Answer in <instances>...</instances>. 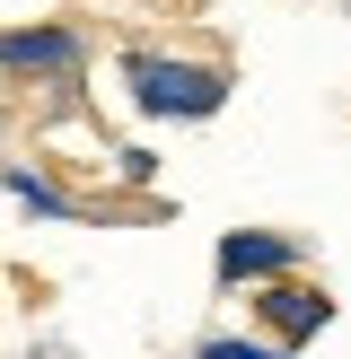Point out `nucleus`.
<instances>
[{
  "instance_id": "nucleus-3",
  "label": "nucleus",
  "mask_w": 351,
  "mask_h": 359,
  "mask_svg": "<svg viewBox=\"0 0 351 359\" xmlns=\"http://www.w3.org/2000/svg\"><path fill=\"white\" fill-rule=\"evenodd\" d=\"M298 255H307V245L281 237V228H228L211 263H220L228 290H246V280H281V272H298Z\"/></svg>"
},
{
  "instance_id": "nucleus-1",
  "label": "nucleus",
  "mask_w": 351,
  "mask_h": 359,
  "mask_svg": "<svg viewBox=\"0 0 351 359\" xmlns=\"http://www.w3.org/2000/svg\"><path fill=\"white\" fill-rule=\"evenodd\" d=\"M123 88L158 123H211L228 105V62H185V53H123Z\"/></svg>"
},
{
  "instance_id": "nucleus-2",
  "label": "nucleus",
  "mask_w": 351,
  "mask_h": 359,
  "mask_svg": "<svg viewBox=\"0 0 351 359\" xmlns=\"http://www.w3.org/2000/svg\"><path fill=\"white\" fill-rule=\"evenodd\" d=\"M0 70L9 79H44V88H70L88 70V44L70 27H9L0 35Z\"/></svg>"
},
{
  "instance_id": "nucleus-6",
  "label": "nucleus",
  "mask_w": 351,
  "mask_h": 359,
  "mask_svg": "<svg viewBox=\"0 0 351 359\" xmlns=\"http://www.w3.org/2000/svg\"><path fill=\"white\" fill-rule=\"evenodd\" d=\"M193 359H290V351H281V342H246V333H211Z\"/></svg>"
},
{
  "instance_id": "nucleus-4",
  "label": "nucleus",
  "mask_w": 351,
  "mask_h": 359,
  "mask_svg": "<svg viewBox=\"0 0 351 359\" xmlns=\"http://www.w3.org/2000/svg\"><path fill=\"white\" fill-rule=\"evenodd\" d=\"M255 316L272 325L281 351H298V342H316V333H325L333 298H325V290H298V280H272V290H255Z\"/></svg>"
},
{
  "instance_id": "nucleus-5",
  "label": "nucleus",
  "mask_w": 351,
  "mask_h": 359,
  "mask_svg": "<svg viewBox=\"0 0 351 359\" xmlns=\"http://www.w3.org/2000/svg\"><path fill=\"white\" fill-rule=\"evenodd\" d=\"M0 193H9L18 210H35V219H88L79 193H62L53 175H35V167H0Z\"/></svg>"
}]
</instances>
